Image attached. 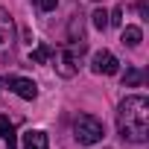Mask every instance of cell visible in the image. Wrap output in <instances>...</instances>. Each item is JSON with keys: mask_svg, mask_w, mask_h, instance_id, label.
Wrapping results in <instances>:
<instances>
[{"mask_svg": "<svg viewBox=\"0 0 149 149\" xmlns=\"http://www.w3.org/2000/svg\"><path fill=\"white\" fill-rule=\"evenodd\" d=\"M32 3H35L41 12H50V9H56V3H58V0H32Z\"/></svg>", "mask_w": 149, "mask_h": 149, "instance_id": "14", "label": "cell"}, {"mask_svg": "<svg viewBox=\"0 0 149 149\" xmlns=\"http://www.w3.org/2000/svg\"><path fill=\"white\" fill-rule=\"evenodd\" d=\"M82 53H85V41H70L67 47L58 50V61H56V67H58L61 76L70 79L73 73L79 70V58H82Z\"/></svg>", "mask_w": 149, "mask_h": 149, "instance_id": "3", "label": "cell"}, {"mask_svg": "<svg viewBox=\"0 0 149 149\" xmlns=\"http://www.w3.org/2000/svg\"><path fill=\"white\" fill-rule=\"evenodd\" d=\"M120 21H123V9H114V12L108 15V24H114V26H120Z\"/></svg>", "mask_w": 149, "mask_h": 149, "instance_id": "15", "label": "cell"}, {"mask_svg": "<svg viewBox=\"0 0 149 149\" xmlns=\"http://www.w3.org/2000/svg\"><path fill=\"white\" fill-rule=\"evenodd\" d=\"M70 41H85L82 38V15H73V21H70Z\"/></svg>", "mask_w": 149, "mask_h": 149, "instance_id": "11", "label": "cell"}, {"mask_svg": "<svg viewBox=\"0 0 149 149\" xmlns=\"http://www.w3.org/2000/svg\"><path fill=\"white\" fill-rule=\"evenodd\" d=\"M15 56V21L0 6V61H9Z\"/></svg>", "mask_w": 149, "mask_h": 149, "instance_id": "4", "label": "cell"}, {"mask_svg": "<svg viewBox=\"0 0 149 149\" xmlns=\"http://www.w3.org/2000/svg\"><path fill=\"white\" fill-rule=\"evenodd\" d=\"M24 149H47V134L44 132H26L24 134Z\"/></svg>", "mask_w": 149, "mask_h": 149, "instance_id": "8", "label": "cell"}, {"mask_svg": "<svg viewBox=\"0 0 149 149\" xmlns=\"http://www.w3.org/2000/svg\"><path fill=\"white\" fill-rule=\"evenodd\" d=\"M117 129L126 140L146 143V137H149V100L140 94L126 97L117 111Z\"/></svg>", "mask_w": 149, "mask_h": 149, "instance_id": "1", "label": "cell"}, {"mask_svg": "<svg viewBox=\"0 0 149 149\" xmlns=\"http://www.w3.org/2000/svg\"><path fill=\"white\" fill-rule=\"evenodd\" d=\"M3 85L12 88L21 100H35L38 97V85L32 79H24V76H3Z\"/></svg>", "mask_w": 149, "mask_h": 149, "instance_id": "5", "label": "cell"}, {"mask_svg": "<svg viewBox=\"0 0 149 149\" xmlns=\"http://www.w3.org/2000/svg\"><path fill=\"white\" fill-rule=\"evenodd\" d=\"M123 82H126V85H140V82H143V70H137V67L126 70V76H123Z\"/></svg>", "mask_w": 149, "mask_h": 149, "instance_id": "12", "label": "cell"}, {"mask_svg": "<svg viewBox=\"0 0 149 149\" xmlns=\"http://www.w3.org/2000/svg\"><path fill=\"white\" fill-rule=\"evenodd\" d=\"M73 134H76V140H79L82 146H94V143L102 140L105 129H102V123H100L94 114H79L76 123H73Z\"/></svg>", "mask_w": 149, "mask_h": 149, "instance_id": "2", "label": "cell"}, {"mask_svg": "<svg viewBox=\"0 0 149 149\" xmlns=\"http://www.w3.org/2000/svg\"><path fill=\"white\" fill-rule=\"evenodd\" d=\"M0 137L6 140V149H18V140H15V126L9 123V117L0 114Z\"/></svg>", "mask_w": 149, "mask_h": 149, "instance_id": "7", "label": "cell"}, {"mask_svg": "<svg viewBox=\"0 0 149 149\" xmlns=\"http://www.w3.org/2000/svg\"><path fill=\"white\" fill-rule=\"evenodd\" d=\"M50 56H56V50H53L50 44H38V47L32 50V56H29V61H35V64H41V61H47Z\"/></svg>", "mask_w": 149, "mask_h": 149, "instance_id": "9", "label": "cell"}, {"mask_svg": "<svg viewBox=\"0 0 149 149\" xmlns=\"http://www.w3.org/2000/svg\"><path fill=\"white\" fill-rule=\"evenodd\" d=\"M91 67H94V73H102V76H114V73L120 70V61L114 58V53H108V50H100V53H94V58H91Z\"/></svg>", "mask_w": 149, "mask_h": 149, "instance_id": "6", "label": "cell"}, {"mask_svg": "<svg viewBox=\"0 0 149 149\" xmlns=\"http://www.w3.org/2000/svg\"><path fill=\"white\" fill-rule=\"evenodd\" d=\"M140 38H143L140 26H126V29H123V44H129V47H137V44H140Z\"/></svg>", "mask_w": 149, "mask_h": 149, "instance_id": "10", "label": "cell"}, {"mask_svg": "<svg viewBox=\"0 0 149 149\" xmlns=\"http://www.w3.org/2000/svg\"><path fill=\"white\" fill-rule=\"evenodd\" d=\"M137 12H140V18H146V15H149V6H146V0H140V3H137Z\"/></svg>", "mask_w": 149, "mask_h": 149, "instance_id": "16", "label": "cell"}, {"mask_svg": "<svg viewBox=\"0 0 149 149\" xmlns=\"http://www.w3.org/2000/svg\"><path fill=\"white\" fill-rule=\"evenodd\" d=\"M91 18H94V26H97V29H105V26H108V12H105V9H97Z\"/></svg>", "mask_w": 149, "mask_h": 149, "instance_id": "13", "label": "cell"}]
</instances>
